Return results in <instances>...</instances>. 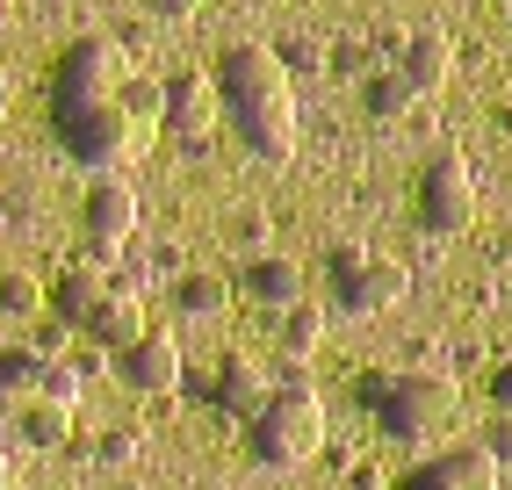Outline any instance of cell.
I'll use <instances>...</instances> for the list:
<instances>
[{
    "instance_id": "cell-1",
    "label": "cell",
    "mask_w": 512,
    "mask_h": 490,
    "mask_svg": "<svg viewBox=\"0 0 512 490\" xmlns=\"http://www.w3.org/2000/svg\"><path fill=\"white\" fill-rule=\"evenodd\" d=\"M217 109L231 116V130L246 137V152L282 166L296 152V94H289V65L267 44H231L217 58Z\"/></svg>"
},
{
    "instance_id": "cell-2",
    "label": "cell",
    "mask_w": 512,
    "mask_h": 490,
    "mask_svg": "<svg viewBox=\"0 0 512 490\" xmlns=\"http://www.w3.org/2000/svg\"><path fill=\"white\" fill-rule=\"evenodd\" d=\"M246 447L253 462L267 469H303L311 454L325 447V404L311 382H282V390H267V404L246 418Z\"/></svg>"
},
{
    "instance_id": "cell-25",
    "label": "cell",
    "mask_w": 512,
    "mask_h": 490,
    "mask_svg": "<svg viewBox=\"0 0 512 490\" xmlns=\"http://www.w3.org/2000/svg\"><path fill=\"white\" fill-rule=\"evenodd\" d=\"M491 404H498V411H512V361H498V368H491Z\"/></svg>"
},
{
    "instance_id": "cell-24",
    "label": "cell",
    "mask_w": 512,
    "mask_h": 490,
    "mask_svg": "<svg viewBox=\"0 0 512 490\" xmlns=\"http://www.w3.org/2000/svg\"><path fill=\"white\" fill-rule=\"evenodd\" d=\"M484 454H491V462H512V418H491V433H484Z\"/></svg>"
},
{
    "instance_id": "cell-16",
    "label": "cell",
    "mask_w": 512,
    "mask_h": 490,
    "mask_svg": "<svg viewBox=\"0 0 512 490\" xmlns=\"http://www.w3.org/2000/svg\"><path fill=\"white\" fill-rule=\"evenodd\" d=\"M101 296H109V274L101 267H65L58 282H51V310H58V325H87Z\"/></svg>"
},
{
    "instance_id": "cell-18",
    "label": "cell",
    "mask_w": 512,
    "mask_h": 490,
    "mask_svg": "<svg viewBox=\"0 0 512 490\" xmlns=\"http://www.w3.org/2000/svg\"><path fill=\"white\" fill-rule=\"evenodd\" d=\"M361 101H368V116L397 123V116H404V109H412V101H419V87L404 80L397 65H375V73H368V87H361Z\"/></svg>"
},
{
    "instance_id": "cell-20",
    "label": "cell",
    "mask_w": 512,
    "mask_h": 490,
    "mask_svg": "<svg viewBox=\"0 0 512 490\" xmlns=\"http://www.w3.org/2000/svg\"><path fill=\"white\" fill-rule=\"evenodd\" d=\"M282 346H289L296 361H311L318 346H325V310L318 303H289L282 310Z\"/></svg>"
},
{
    "instance_id": "cell-8",
    "label": "cell",
    "mask_w": 512,
    "mask_h": 490,
    "mask_svg": "<svg viewBox=\"0 0 512 490\" xmlns=\"http://www.w3.org/2000/svg\"><path fill=\"white\" fill-rule=\"evenodd\" d=\"M116 375L130 382L138 397H166V390H181V346H174V332H138L116 354Z\"/></svg>"
},
{
    "instance_id": "cell-14",
    "label": "cell",
    "mask_w": 512,
    "mask_h": 490,
    "mask_svg": "<svg viewBox=\"0 0 512 490\" xmlns=\"http://www.w3.org/2000/svg\"><path fill=\"white\" fill-rule=\"evenodd\" d=\"M267 368L260 361H246V354H224V368H217V382H210V397L224 404V418H253L260 404H267Z\"/></svg>"
},
{
    "instance_id": "cell-15",
    "label": "cell",
    "mask_w": 512,
    "mask_h": 490,
    "mask_svg": "<svg viewBox=\"0 0 512 490\" xmlns=\"http://www.w3.org/2000/svg\"><path fill=\"white\" fill-rule=\"evenodd\" d=\"M397 73L412 80L419 94H433L440 80L455 73V44L440 37V29H419V37H404V51H397Z\"/></svg>"
},
{
    "instance_id": "cell-5",
    "label": "cell",
    "mask_w": 512,
    "mask_h": 490,
    "mask_svg": "<svg viewBox=\"0 0 512 490\" xmlns=\"http://www.w3.org/2000/svg\"><path fill=\"white\" fill-rule=\"evenodd\" d=\"M130 80V58L123 44L109 37H80L73 51L58 58V73H51V109H80V101H116V87Z\"/></svg>"
},
{
    "instance_id": "cell-22",
    "label": "cell",
    "mask_w": 512,
    "mask_h": 490,
    "mask_svg": "<svg viewBox=\"0 0 512 490\" xmlns=\"http://www.w3.org/2000/svg\"><path fill=\"white\" fill-rule=\"evenodd\" d=\"M37 310V282L29 274H0V318H29Z\"/></svg>"
},
{
    "instance_id": "cell-28",
    "label": "cell",
    "mask_w": 512,
    "mask_h": 490,
    "mask_svg": "<svg viewBox=\"0 0 512 490\" xmlns=\"http://www.w3.org/2000/svg\"><path fill=\"white\" fill-rule=\"evenodd\" d=\"M0 490H15V469H8V454H0Z\"/></svg>"
},
{
    "instance_id": "cell-3",
    "label": "cell",
    "mask_w": 512,
    "mask_h": 490,
    "mask_svg": "<svg viewBox=\"0 0 512 490\" xmlns=\"http://www.w3.org/2000/svg\"><path fill=\"white\" fill-rule=\"evenodd\" d=\"M361 404L375 411V426L390 440H426L455 418V382L433 368H404V375H361Z\"/></svg>"
},
{
    "instance_id": "cell-11",
    "label": "cell",
    "mask_w": 512,
    "mask_h": 490,
    "mask_svg": "<svg viewBox=\"0 0 512 490\" xmlns=\"http://www.w3.org/2000/svg\"><path fill=\"white\" fill-rule=\"evenodd\" d=\"M397 490H498V462L484 447H455V454H440V462L412 469Z\"/></svg>"
},
{
    "instance_id": "cell-30",
    "label": "cell",
    "mask_w": 512,
    "mask_h": 490,
    "mask_svg": "<svg viewBox=\"0 0 512 490\" xmlns=\"http://www.w3.org/2000/svg\"><path fill=\"white\" fill-rule=\"evenodd\" d=\"M0 8H8V0H0Z\"/></svg>"
},
{
    "instance_id": "cell-23",
    "label": "cell",
    "mask_w": 512,
    "mask_h": 490,
    "mask_svg": "<svg viewBox=\"0 0 512 490\" xmlns=\"http://www.w3.org/2000/svg\"><path fill=\"white\" fill-rule=\"evenodd\" d=\"M138 447H145L138 433H109V440H101V462H116V469H123V462H138Z\"/></svg>"
},
{
    "instance_id": "cell-6",
    "label": "cell",
    "mask_w": 512,
    "mask_h": 490,
    "mask_svg": "<svg viewBox=\"0 0 512 490\" xmlns=\"http://www.w3.org/2000/svg\"><path fill=\"white\" fill-rule=\"evenodd\" d=\"M419 224L433 238H455V231L476 224V181H469V159L462 152L426 159V173H419Z\"/></svg>"
},
{
    "instance_id": "cell-29",
    "label": "cell",
    "mask_w": 512,
    "mask_h": 490,
    "mask_svg": "<svg viewBox=\"0 0 512 490\" xmlns=\"http://www.w3.org/2000/svg\"><path fill=\"white\" fill-rule=\"evenodd\" d=\"M0 109H8V73H0Z\"/></svg>"
},
{
    "instance_id": "cell-7",
    "label": "cell",
    "mask_w": 512,
    "mask_h": 490,
    "mask_svg": "<svg viewBox=\"0 0 512 490\" xmlns=\"http://www.w3.org/2000/svg\"><path fill=\"white\" fill-rule=\"evenodd\" d=\"M51 116H58V137L80 166H109L130 152V116L116 101H80V109H51Z\"/></svg>"
},
{
    "instance_id": "cell-17",
    "label": "cell",
    "mask_w": 512,
    "mask_h": 490,
    "mask_svg": "<svg viewBox=\"0 0 512 490\" xmlns=\"http://www.w3.org/2000/svg\"><path fill=\"white\" fill-rule=\"evenodd\" d=\"M15 433H22V447H37V454H51V447H65V440H73V411L29 390V397L15 404Z\"/></svg>"
},
{
    "instance_id": "cell-4",
    "label": "cell",
    "mask_w": 512,
    "mask_h": 490,
    "mask_svg": "<svg viewBox=\"0 0 512 490\" xmlns=\"http://www.w3.org/2000/svg\"><path fill=\"white\" fill-rule=\"evenodd\" d=\"M325 274H332L339 318H383V310H397L404 289H412V274H404L397 260H375L368 245H354V238H339L325 253Z\"/></svg>"
},
{
    "instance_id": "cell-26",
    "label": "cell",
    "mask_w": 512,
    "mask_h": 490,
    "mask_svg": "<svg viewBox=\"0 0 512 490\" xmlns=\"http://www.w3.org/2000/svg\"><path fill=\"white\" fill-rule=\"evenodd\" d=\"M195 8H202V0H152V15H159V22H188Z\"/></svg>"
},
{
    "instance_id": "cell-10",
    "label": "cell",
    "mask_w": 512,
    "mask_h": 490,
    "mask_svg": "<svg viewBox=\"0 0 512 490\" xmlns=\"http://www.w3.org/2000/svg\"><path fill=\"white\" fill-rule=\"evenodd\" d=\"M217 116H224V109H217V80H210V73H174V80L159 87V123L181 130L188 145H195Z\"/></svg>"
},
{
    "instance_id": "cell-21",
    "label": "cell",
    "mask_w": 512,
    "mask_h": 490,
    "mask_svg": "<svg viewBox=\"0 0 512 490\" xmlns=\"http://www.w3.org/2000/svg\"><path fill=\"white\" fill-rule=\"evenodd\" d=\"M116 109L130 116V130H138V123H159V87H152V80H123V87H116Z\"/></svg>"
},
{
    "instance_id": "cell-9",
    "label": "cell",
    "mask_w": 512,
    "mask_h": 490,
    "mask_svg": "<svg viewBox=\"0 0 512 490\" xmlns=\"http://www.w3.org/2000/svg\"><path fill=\"white\" fill-rule=\"evenodd\" d=\"M80 224H87V238H94V260H116V245L138 231V188H130V181H101V188H87Z\"/></svg>"
},
{
    "instance_id": "cell-13",
    "label": "cell",
    "mask_w": 512,
    "mask_h": 490,
    "mask_svg": "<svg viewBox=\"0 0 512 490\" xmlns=\"http://www.w3.org/2000/svg\"><path fill=\"white\" fill-rule=\"evenodd\" d=\"M238 289H246L253 303H267V310H289V303H303V267L289 253H260V260H246Z\"/></svg>"
},
{
    "instance_id": "cell-19",
    "label": "cell",
    "mask_w": 512,
    "mask_h": 490,
    "mask_svg": "<svg viewBox=\"0 0 512 490\" xmlns=\"http://www.w3.org/2000/svg\"><path fill=\"white\" fill-rule=\"evenodd\" d=\"M224 303H231V282H224V274H181V289H174V310H181V318H217Z\"/></svg>"
},
{
    "instance_id": "cell-12",
    "label": "cell",
    "mask_w": 512,
    "mask_h": 490,
    "mask_svg": "<svg viewBox=\"0 0 512 490\" xmlns=\"http://www.w3.org/2000/svg\"><path fill=\"white\" fill-rule=\"evenodd\" d=\"M80 332H87L94 346H109V354H123V346L138 339V332H152V325H145V303H138V289L123 282V289H109V296H101V310H94V318H87Z\"/></svg>"
},
{
    "instance_id": "cell-27",
    "label": "cell",
    "mask_w": 512,
    "mask_h": 490,
    "mask_svg": "<svg viewBox=\"0 0 512 490\" xmlns=\"http://www.w3.org/2000/svg\"><path fill=\"white\" fill-rule=\"evenodd\" d=\"M275 58H282V65H318V44H282Z\"/></svg>"
}]
</instances>
